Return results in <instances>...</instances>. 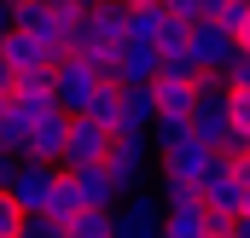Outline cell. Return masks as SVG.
I'll return each mask as SVG.
<instances>
[{
	"label": "cell",
	"mask_w": 250,
	"mask_h": 238,
	"mask_svg": "<svg viewBox=\"0 0 250 238\" xmlns=\"http://www.w3.org/2000/svg\"><path fill=\"white\" fill-rule=\"evenodd\" d=\"M70 6H76V12H93V6H105V0H70Z\"/></svg>",
	"instance_id": "cell-30"
},
{
	"label": "cell",
	"mask_w": 250,
	"mask_h": 238,
	"mask_svg": "<svg viewBox=\"0 0 250 238\" xmlns=\"http://www.w3.org/2000/svg\"><path fill=\"white\" fill-rule=\"evenodd\" d=\"M53 180H59V169H53V163H18L12 175L0 180V192L12 198V209H18V215H47Z\"/></svg>",
	"instance_id": "cell-2"
},
{
	"label": "cell",
	"mask_w": 250,
	"mask_h": 238,
	"mask_svg": "<svg viewBox=\"0 0 250 238\" xmlns=\"http://www.w3.org/2000/svg\"><path fill=\"white\" fill-rule=\"evenodd\" d=\"M64 134H70V117H64L59 105L41 111V117H29V128H23V163H53V169H59Z\"/></svg>",
	"instance_id": "cell-6"
},
{
	"label": "cell",
	"mask_w": 250,
	"mask_h": 238,
	"mask_svg": "<svg viewBox=\"0 0 250 238\" xmlns=\"http://www.w3.org/2000/svg\"><path fill=\"white\" fill-rule=\"evenodd\" d=\"M18 117H41V111H53V70H41V76H18V87H12V99H6Z\"/></svg>",
	"instance_id": "cell-13"
},
{
	"label": "cell",
	"mask_w": 250,
	"mask_h": 238,
	"mask_svg": "<svg viewBox=\"0 0 250 238\" xmlns=\"http://www.w3.org/2000/svg\"><path fill=\"white\" fill-rule=\"evenodd\" d=\"M227 122H233L239 134H250V87L245 93H227Z\"/></svg>",
	"instance_id": "cell-23"
},
{
	"label": "cell",
	"mask_w": 250,
	"mask_h": 238,
	"mask_svg": "<svg viewBox=\"0 0 250 238\" xmlns=\"http://www.w3.org/2000/svg\"><path fill=\"white\" fill-rule=\"evenodd\" d=\"M70 180H76V192H82V209H99V215H111L117 203H123L128 192L117 186V175L105 169V163H87V169H70Z\"/></svg>",
	"instance_id": "cell-9"
},
{
	"label": "cell",
	"mask_w": 250,
	"mask_h": 238,
	"mask_svg": "<svg viewBox=\"0 0 250 238\" xmlns=\"http://www.w3.org/2000/svg\"><path fill=\"white\" fill-rule=\"evenodd\" d=\"M0 59H6V70H12V76H41V70L64 64L59 53L47 47V41H35V35H18V29L0 41Z\"/></svg>",
	"instance_id": "cell-10"
},
{
	"label": "cell",
	"mask_w": 250,
	"mask_h": 238,
	"mask_svg": "<svg viewBox=\"0 0 250 238\" xmlns=\"http://www.w3.org/2000/svg\"><path fill=\"white\" fill-rule=\"evenodd\" d=\"M123 6H128V41H146V47H157V41H163V29L175 23V18H169L157 0H123Z\"/></svg>",
	"instance_id": "cell-14"
},
{
	"label": "cell",
	"mask_w": 250,
	"mask_h": 238,
	"mask_svg": "<svg viewBox=\"0 0 250 238\" xmlns=\"http://www.w3.org/2000/svg\"><path fill=\"white\" fill-rule=\"evenodd\" d=\"M157 6H163L169 18H181V23H192V18H198V0H157Z\"/></svg>",
	"instance_id": "cell-25"
},
{
	"label": "cell",
	"mask_w": 250,
	"mask_h": 238,
	"mask_svg": "<svg viewBox=\"0 0 250 238\" xmlns=\"http://www.w3.org/2000/svg\"><path fill=\"white\" fill-rule=\"evenodd\" d=\"M151 99H157V122H187L192 117V81H151Z\"/></svg>",
	"instance_id": "cell-15"
},
{
	"label": "cell",
	"mask_w": 250,
	"mask_h": 238,
	"mask_svg": "<svg viewBox=\"0 0 250 238\" xmlns=\"http://www.w3.org/2000/svg\"><path fill=\"white\" fill-rule=\"evenodd\" d=\"M163 238H209V209H163Z\"/></svg>",
	"instance_id": "cell-16"
},
{
	"label": "cell",
	"mask_w": 250,
	"mask_h": 238,
	"mask_svg": "<svg viewBox=\"0 0 250 238\" xmlns=\"http://www.w3.org/2000/svg\"><path fill=\"white\" fill-rule=\"evenodd\" d=\"M227 169H233V175H239V186H245V192H250V151H245V157H233Z\"/></svg>",
	"instance_id": "cell-26"
},
{
	"label": "cell",
	"mask_w": 250,
	"mask_h": 238,
	"mask_svg": "<svg viewBox=\"0 0 250 238\" xmlns=\"http://www.w3.org/2000/svg\"><path fill=\"white\" fill-rule=\"evenodd\" d=\"M64 238H111V215H99V209H82L76 221H64Z\"/></svg>",
	"instance_id": "cell-18"
},
{
	"label": "cell",
	"mask_w": 250,
	"mask_h": 238,
	"mask_svg": "<svg viewBox=\"0 0 250 238\" xmlns=\"http://www.w3.org/2000/svg\"><path fill=\"white\" fill-rule=\"evenodd\" d=\"M233 238H250V221H245V215H239V221H233Z\"/></svg>",
	"instance_id": "cell-29"
},
{
	"label": "cell",
	"mask_w": 250,
	"mask_h": 238,
	"mask_svg": "<svg viewBox=\"0 0 250 238\" xmlns=\"http://www.w3.org/2000/svg\"><path fill=\"white\" fill-rule=\"evenodd\" d=\"M12 35V0H0V41Z\"/></svg>",
	"instance_id": "cell-27"
},
{
	"label": "cell",
	"mask_w": 250,
	"mask_h": 238,
	"mask_svg": "<svg viewBox=\"0 0 250 238\" xmlns=\"http://www.w3.org/2000/svg\"><path fill=\"white\" fill-rule=\"evenodd\" d=\"M99 87H105V76H99L93 59H64V64H53V105H59L64 117H82V111L93 105Z\"/></svg>",
	"instance_id": "cell-1"
},
{
	"label": "cell",
	"mask_w": 250,
	"mask_h": 238,
	"mask_svg": "<svg viewBox=\"0 0 250 238\" xmlns=\"http://www.w3.org/2000/svg\"><path fill=\"white\" fill-rule=\"evenodd\" d=\"M233 35L215 23V18H192L187 23V53H192V64H198V76H221L227 70V59H233Z\"/></svg>",
	"instance_id": "cell-5"
},
{
	"label": "cell",
	"mask_w": 250,
	"mask_h": 238,
	"mask_svg": "<svg viewBox=\"0 0 250 238\" xmlns=\"http://www.w3.org/2000/svg\"><path fill=\"white\" fill-rule=\"evenodd\" d=\"M47 6H59V0H47Z\"/></svg>",
	"instance_id": "cell-32"
},
{
	"label": "cell",
	"mask_w": 250,
	"mask_h": 238,
	"mask_svg": "<svg viewBox=\"0 0 250 238\" xmlns=\"http://www.w3.org/2000/svg\"><path fill=\"white\" fill-rule=\"evenodd\" d=\"M198 198H204V209H209V215H239V203H245V186H239V175H233V169L215 157V169L204 175Z\"/></svg>",
	"instance_id": "cell-11"
},
{
	"label": "cell",
	"mask_w": 250,
	"mask_h": 238,
	"mask_svg": "<svg viewBox=\"0 0 250 238\" xmlns=\"http://www.w3.org/2000/svg\"><path fill=\"white\" fill-rule=\"evenodd\" d=\"M157 169L163 180H181V186H204V175L215 169V151L209 145H198V139H181V145H169V151H157Z\"/></svg>",
	"instance_id": "cell-8"
},
{
	"label": "cell",
	"mask_w": 250,
	"mask_h": 238,
	"mask_svg": "<svg viewBox=\"0 0 250 238\" xmlns=\"http://www.w3.org/2000/svg\"><path fill=\"white\" fill-rule=\"evenodd\" d=\"M18 227H23V215L12 209V198L0 192V238H18Z\"/></svg>",
	"instance_id": "cell-24"
},
{
	"label": "cell",
	"mask_w": 250,
	"mask_h": 238,
	"mask_svg": "<svg viewBox=\"0 0 250 238\" xmlns=\"http://www.w3.org/2000/svg\"><path fill=\"white\" fill-rule=\"evenodd\" d=\"M111 238H163V203L157 192H128L123 203L111 209Z\"/></svg>",
	"instance_id": "cell-4"
},
{
	"label": "cell",
	"mask_w": 250,
	"mask_h": 238,
	"mask_svg": "<svg viewBox=\"0 0 250 238\" xmlns=\"http://www.w3.org/2000/svg\"><path fill=\"white\" fill-rule=\"evenodd\" d=\"M239 215H245V221H250V192H245V203H239Z\"/></svg>",
	"instance_id": "cell-31"
},
{
	"label": "cell",
	"mask_w": 250,
	"mask_h": 238,
	"mask_svg": "<svg viewBox=\"0 0 250 238\" xmlns=\"http://www.w3.org/2000/svg\"><path fill=\"white\" fill-rule=\"evenodd\" d=\"M18 238H64V227L53 221V215H23V227H18Z\"/></svg>",
	"instance_id": "cell-22"
},
{
	"label": "cell",
	"mask_w": 250,
	"mask_h": 238,
	"mask_svg": "<svg viewBox=\"0 0 250 238\" xmlns=\"http://www.w3.org/2000/svg\"><path fill=\"white\" fill-rule=\"evenodd\" d=\"M82 117H87V122H99V128H111V134H117V87L105 81V87L93 93V105H87Z\"/></svg>",
	"instance_id": "cell-19"
},
{
	"label": "cell",
	"mask_w": 250,
	"mask_h": 238,
	"mask_svg": "<svg viewBox=\"0 0 250 238\" xmlns=\"http://www.w3.org/2000/svg\"><path fill=\"white\" fill-rule=\"evenodd\" d=\"M47 215H53V221H76V215H82V192H76V180L64 175L59 169V180H53V198H47Z\"/></svg>",
	"instance_id": "cell-17"
},
{
	"label": "cell",
	"mask_w": 250,
	"mask_h": 238,
	"mask_svg": "<svg viewBox=\"0 0 250 238\" xmlns=\"http://www.w3.org/2000/svg\"><path fill=\"white\" fill-rule=\"evenodd\" d=\"M151 139L146 134H111V151H105V169L117 175V186L123 192H140L146 186V175H151Z\"/></svg>",
	"instance_id": "cell-3"
},
{
	"label": "cell",
	"mask_w": 250,
	"mask_h": 238,
	"mask_svg": "<svg viewBox=\"0 0 250 238\" xmlns=\"http://www.w3.org/2000/svg\"><path fill=\"white\" fill-rule=\"evenodd\" d=\"M18 163H23V157H12V151H0V180L12 175V169H18Z\"/></svg>",
	"instance_id": "cell-28"
},
{
	"label": "cell",
	"mask_w": 250,
	"mask_h": 238,
	"mask_svg": "<svg viewBox=\"0 0 250 238\" xmlns=\"http://www.w3.org/2000/svg\"><path fill=\"white\" fill-rule=\"evenodd\" d=\"M105 151H111V128H99V122L87 117H70V134H64V157L59 169H87V163H105Z\"/></svg>",
	"instance_id": "cell-7"
},
{
	"label": "cell",
	"mask_w": 250,
	"mask_h": 238,
	"mask_svg": "<svg viewBox=\"0 0 250 238\" xmlns=\"http://www.w3.org/2000/svg\"><path fill=\"white\" fill-rule=\"evenodd\" d=\"M221 81H227L233 93H245V87H250V47H233V59H227V70H221Z\"/></svg>",
	"instance_id": "cell-20"
},
{
	"label": "cell",
	"mask_w": 250,
	"mask_h": 238,
	"mask_svg": "<svg viewBox=\"0 0 250 238\" xmlns=\"http://www.w3.org/2000/svg\"><path fill=\"white\" fill-rule=\"evenodd\" d=\"M215 23H221V29H227L233 41H239V29H245V23H250V6H245V0H227V6L215 12Z\"/></svg>",
	"instance_id": "cell-21"
},
{
	"label": "cell",
	"mask_w": 250,
	"mask_h": 238,
	"mask_svg": "<svg viewBox=\"0 0 250 238\" xmlns=\"http://www.w3.org/2000/svg\"><path fill=\"white\" fill-rule=\"evenodd\" d=\"M157 122L151 87H117V134H146Z\"/></svg>",
	"instance_id": "cell-12"
}]
</instances>
